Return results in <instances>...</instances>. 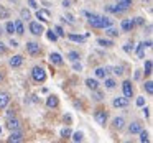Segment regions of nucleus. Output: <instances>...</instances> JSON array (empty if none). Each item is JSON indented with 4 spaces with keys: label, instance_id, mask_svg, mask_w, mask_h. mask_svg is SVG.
<instances>
[{
    "label": "nucleus",
    "instance_id": "1",
    "mask_svg": "<svg viewBox=\"0 0 153 143\" xmlns=\"http://www.w3.org/2000/svg\"><path fill=\"white\" fill-rule=\"evenodd\" d=\"M31 77H33L35 82L43 84L45 81H46V71H45V67H41V66H35L33 69H31Z\"/></svg>",
    "mask_w": 153,
    "mask_h": 143
},
{
    "label": "nucleus",
    "instance_id": "2",
    "mask_svg": "<svg viewBox=\"0 0 153 143\" xmlns=\"http://www.w3.org/2000/svg\"><path fill=\"white\" fill-rule=\"evenodd\" d=\"M107 119H109V113L105 112V109H97L96 112H94V120H96L99 125H105L107 123Z\"/></svg>",
    "mask_w": 153,
    "mask_h": 143
},
{
    "label": "nucleus",
    "instance_id": "3",
    "mask_svg": "<svg viewBox=\"0 0 153 143\" xmlns=\"http://www.w3.org/2000/svg\"><path fill=\"white\" fill-rule=\"evenodd\" d=\"M122 90H123V97H127V99L133 97V86H132V81H123V82H122Z\"/></svg>",
    "mask_w": 153,
    "mask_h": 143
},
{
    "label": "nucleus",
    "instance_id": "4",
    "mask_svg": "<svg viewBox=\"0 0 153 143\" xmlns=\"http://www.w3.org/2000/svg\"><path fill=\"white\" fill-rule=\"evenodd\" d=\"M27 51L31 56H36V54L41 53V46L38 43H35V41H30V43H27Z\"/></svg>",
    "mask_w": 153,
    "mask_h": 143
},
{
    "label": "nucleus",
    "instance_id": "5",
    "mask_svg": "<svg viewBox=\"0 0 153 143\" xmlns=\"http://www.w3.org/2000/svg\"><path fill=\"white\" fill-rule=\"evenodd\" d=\"M30 31L35 35V36H40V35H43L45 28H43V25H40V21H31L30 23Z\"/></svg>",
    "mask_w": 153,
    "mask_h": 143
},
{
    "label": "nucleus",
    "instance_id": "6",
    "mask_svg": "<svg viewBox=\"0 0 153 143\" xmlns=\"http://www.w3.org/2000/svg\"><path fill=\"white\" fill-rule=\"evenodd\" d=\"M23 133L20 132V130H12V135L7 138L8 143H17V142H23Z\"/></svg>",
    "mask_w": 153,
    "mask_h": 143
},
{
    "label": "nucleus",
    "instance_id": "7",
    "mask_svg": "<svg viewBox=\"0 0 153 143\" xmlns=\"http://www.w3.org/2000/svg\"><path fill=\"white\" fill-rule=\"evenodd\" d=\"M112 105L117 107V109H123V107L128 105V99H127V97H115L114 102H112Z\"/></svg>",
    "mask_w": 153,
    "mask_h": 143
},
{
    "label": "nucleus",
    "instance_id": "8",
    "mask_svg": "<svg viewBox=\"0 0 153 143\" xmlns=\"http://www.w3.org/2000/svg\"><path fill=\"white\" fill-rule=\"evenodd\" d=\"M20 127H22V122L18 119H8V122H7V128L8 130H20Z\"/></svg>",
    "mask_w": 153,
    "mask_h": 143
},
{
    "label": "nucleus",
    "instance_id": "9",
    "mask_svg": "<svg viewBox=\"0 0 153 143\" xmlns=\"http://www.w3.org/2000/svg\"><path fill=\"white\" fill-rule=\"evenodd\" d=\"M120 27H122L123 31H132L133 28H135V21H133V20H128V18H125V20H122Z\"/></svg>",
    "mask_w": 153,
    "mask_h": 143
},
{
    "label": "nucleus",
    "instance_id": "10",
    "mask_svg": "<svg viewBox=\"0 0 153 143\" xmlns=\"http://www.w3.org/2000/svg\"><path fill=\"white\" fill-rule=\"evenodd\" d=\"M58 105H59V99H58L56 96H50L46 99V107L48 109H56Z\"/></svg>",
    "mask_w": 153,
    "mask_h": 143
},
{
    "label": "nucleus",
    "instance_id": "11",
    "mask_svg": "<svg viewBox=\"0 0 153 143\" xmlns=\"http://www.w3.org/2000/svg\"><path fill=\"white\" fill-rule=\"evenodd\" d=\"M22 64H23V56H20V54H15L13 58H10V66H12V67H20Z\"/></svg>",
    "mask_w": 153,
    "mask_h": 143
},
{
    "label": "nucleus",
    "instance_id": "12",
    "mask_svg": "<svg viewBox=\"0 0 153 143\" xmlns=\"http://www.w3.org/2000/svg\"><path fill=\"white\" fill-rule=\"evenodd\" d=\"M36 18H40L41 21H48L51 18V15H50V12H48V10L41 8V10H36Z\"/></svg>",
    "mask_w": 153,
    "mask_h": 143
},
{
    "label": "nucleus",
    "instance_id": "13",
    "mask_svg": "<svg viewBox=\"0 0 153 143\" xmlns=\"http://www.w3.org/2000/svg\"><path fill=\"white\" fill-rule=\"evenodd\" d=\"M8 104H10V96L7 92H0V109H5Z\"/></svg>",
    "mask_w": 153,
    "mask_h": 143
},
{
    "label": "nucleus",
    "instance_id": "14",
    "mask_svg": "<svg viewBox=\"0 0 153 143\" xmlns=\"http://www.w3.org/2000/svg\"><path fill=\"white\" fill-rule=\"evenodd\" d=\"M105 12H110V13H123V12H127L125 8H122L120 5H107L105 7Z\"/></svg>",
    "mask_w": 153,
    "mask_h": 143
},
{
    "label": "nucleus",
    "instance_id": "15",
    "mask_svg": "<svg viewBox=\"0 0 153 143\" xmlns=\"http://www.w3.org/2000/svg\"><path fill=\"white\" fill-rule=\"evenodd\" d=\"M112 127L115 130H122L123 127H125V120H123L122 117H115V119L112 120Z\"/></svg>",
    "mask_w": 153,
    "mask_h": 143
},
{
    "label": "nucleus",
    "instance_id": "16",
    "mask_svg": "<svg viewBox=\"0 0 153 143\" xmlns=\"http://www.w3.org/2000/svg\"><path fill=\"white\" fill-rule=\"evenodd\" d=\"M50 61H51V64H58V66H61V64H63V56H61L59 53H51L50 54Z\"/></svg>",
    "mask_w": 153,
    "mask_h": 143
},
{
    "label": "nucleus",
    "instance_id": "17",
    "mask_svg": "<svg viewBox=\"0 0 153 143\" xmlns=\"http://www.w3.org/2000/svg\"><path fill=\"white\" fill-rule=\"evenodd\" d=\"M99 21H100V28L112 27V20H110L109 17H102V15H99Z\"/></svg>",
    "mask_w": 153,
    "mask_h": 143
},
{
    "label": "nucleus",
    "instance_id": "18",
    "mask_svg": "<svg viewBox=\"0 0 153 143\" xmlns=\"http://www.w3.org/2000/svg\"><path fill=\"white\" fill-rule=\"evenodd\" d=\"M140 130H142V123H140V122H133V123H130V125H128V132L132 133V135H133V133H138Z\"/></svg>",
    "mask_w": 153,
    "mask_h": 143
},
{
    "label": "nucleus",
    "instance_id": "19",
    "mask_svg": "<svg viewBox=\"0 0 153 143\" xmlns=\"http://www.w3.org/2000/svg\"><path fill=\"white\" fill-rule=\"evenodd\" d=\"M86 86L89 87L91 90H94V89H99V82H97V79H86Z\"/></svg>",
    "mask_w": 153,
    "mask_h": 143
},
{
    "label": "nucleus",
    "instance_id": "20",
    "mask_svg": "<svg viewBox=\"0 0 153 143\" xmlns=\"http://www.w3.org/2000/svg\"><path fill=\"white\" fill-rule=\"evenodd\" d=\"M68 38H69L71 41H74V43H84L86 38H87V35H86V36H79V35H68Z\"/></svg>",
    "mask_w": 153,
    "mask_h": 143
},
{
    "label": "nucleus",
    "instance_id": "21",
    "mask_svg": "<svg viewBox=\"0 0 153 143\" xmlns=\"http://www.w3.org/2000/svg\"><path fill=\"white\" fill-rule=\"evenodd\" d=\"M13 23H15V33H18V35H23V33H25V28H23V23H22L20 20L13 21Z\"/></svg>",
    "mask_w": 153,
    "mask_h": 143
},
{
    "label": "nucleus",
    "instance_id": "22",
    "mask_svg": "<svg viewBox=\"0 0 153 143\" xmlns=\"http://www.w3.org/2000/svg\"><path fill=\"white\" fill-rule=\"evenodd\" d=\"M117 5H120L122 8L128 10V8L132 7V0H117Z\"/></svg>",
    "mask_w": 153,
    "mask_h": 143
},
{
    "label": "nucleus",
    "instance_id": "23",
    "mask_svg": "<svg viewBox=\"0 0 153 143\" xmlns=\"http://www.w3.org/2000/svg\"><path fill=\"white\" fill-rule=\"evenodd\" d=\"M5 33H8V35L15 33V23L13 21H7V25H5Z\"/></svg>",
    "mask_w": 153,
    "mask_h": 143
},
{
    "label": "nucleus",
    "instance_id": "24",
    "mask_svg": "<svg viewBox=\"0 0 153 143\" xmlns=\"http://www.w3.org/2000/svg\"><path fill=\"white\" fill-rule=\"evenodd\" d=\"M71 135H73V136H71V140H73V142H82V140H84V135H82V132H74V133H71Z\"/></svg>",
    "mask_w": 153,
    "mask_h": 143
},
{
    "label": "nucleus",
    "instance_id": "25",
    "mask_svg": "<svg viewBox=\"0 0 153 143\" xmlns=\"http://www.w3.org/2000/svg\"><path fill=\"white\" fill-rule=\"evenodd\" d=\"M107 73H109L107 67H97L96 69V76L97 77H107Z\"/></svg>",
    "mask_w": 153,
    "mask_h": 143
},
{
    "label": "nucleus",
    "instance_id": "26",
    "mask_svg": "<svg viewBox=\"0 0 153 143\" xmlns=\"http://www.w3.org/2000/svg\"><path fill=\"white\" fill-rule=\"evenodd\" d=\"M140 142H142V143H148L150 142V138H148V132H145V130H140Z\"/></svg>",
    "mask_w": 153,
    "mask_h": 143
},
{
    "label": "nucleus",
    "instance_id": "27",
    "mask_svg": "<svg viewBox=\"0 0 153 143\" xmlns=\"http://www.w3.org/2000/svg\"><path fill=\"white\" fill-rule=\"evenodd\" d=\"M97 44H100V46H104V48H110L114 43H112L110 40H104V38H99V40H97Z\"/></svg>",
    "mask_w": 153,
    "mask_h": 143
},
{
    "label": "nucleus",
    "instance_id": "28",
    "mask_svg": "<svg viewBox=\"0 0 153 143\" xmlns=\"http://www.w3.org/2000/svg\"><path fill=\"white\" fill-rule=\"evenodd\" d=\"M92 99H94V100H97V102H100V100L104 99V94L100 92V90L94 89V90H92Z\"/></svg>",
    "mask_w": 153,
    "mask_h": 143
},
{
    "label": "nucleus",
    "instance_id": "29",
    "mask_svg": "<svg viewBox=\"0 0 153 143\" xmlns=\"http://www.w3.org/2000/svg\"><path fill=\"white\" fill-rule=\"evenodd\" d=\"M143 87H145V92L146 94H150V96L153 94V82H152V81H146V82L143 84Z\"/></svg>",
    "mask_w": 153,
    "mask_h": 143
},
{
    "label": "nucleus",
    "instance_id": "30",
    "mask_svg": "<svg viewBox=\"0 0 153 143\" xmlns=\"http://www.w3.org/2000/svg\"><path fill=\"white\" fill-rule=\"evenodd\" d=\"M152 67H153L152 61H150V59H146V61H145V71H143V73H145L146 76H150V74H152Z\"/></svg>",
    "mask_w": 153,
    "mask_h": 143
},
{
    "label": "nucleus",
    "instance_id": "31",
    "mask_svg": "<svg viewBox=\"0 0 153 143\" xmlns=\"http://www.w3.org/2000/svg\"><path fill=\"white\" fill-rule=\"evenodd\" d=\"M105 33L109 35V36H119V30H115V28H112V27L105 28Z\"/></svg>",
    "mask_w": 153,
    "mask_h": 143
},
{
    "label": "nucleus",
    "instance_id": "32",
    "mask_svg": "<svg viewBox=\"0 0 153 143\" xmlns=\"http://www.w3.org/2000/svg\"><path fill=\"white\" fill-rule=\"evenodd\" d=\"M68 59L77 61V59H79V53H77V51H69V53H68Z\"/></svg>",
    "mask_w": 153,
    "mask_h": 143
},
{
    "label": "nucleus",
    "instance_id": "33",
    "mask_svg": "<svg viewBox=\"0 0 153 143\" xmlns=\"http://www.w3.org/2000/svg\"><path fill=\"white\" fill-rule=\"evenodd\" d=\"M143 51H145V43H140L138 48H137V56H138L140 59L143 58Z\"/></svg>",
    "mask_w": 153,
    "mask_h": 143
},
{
    "label": "nucleus",
    "instance_id": "34",
    "mask_svg": "<svg viewBox=\"0 0 153 143\" xmlns=\"http://www.w3.org/2000/svg\"><path fill=\"white\" fill-rule=\"evenodd\" d=\"M46 36H48V40L50 41H56L58 40V35L54 33L53 30H50V31H46Z\"/></svg>",
    "mask_w": 153,
    "mask_h": 143
},
{
    "label": "nucleus",
    "instance_id": "35",
    "mask_svg": "<svg viewBox=\"0 0 153 143\" xmlns=\"http://www.w3.org/2000/svg\"><path fill=\"white\" fill-rule=\"evenodd\" d=\"M104 79H105V87L107 89H114V87H115V81L114 79H107V77H104Z\"/></svg>",
    "mask_w": 153,
    "mask_h": 143
},
{
    "label": "nucleus",
    "instance_id": "36",
    "mask_svg": "<svg viewBox=\"0 0 153 143\" xmlns=\"http://www.w3.org/2000/svg\"><path fill=\"white\" fill-rule=\"evenodd\" d=\"M71 133H73V132H71V128H63V130H61V138H69Z\"/></svg>",
    "mask_w": 153,
    "mask_h": 143
},
{
    "label": "nucleus",
    "instance_id": "37",
    "mask_svg": "<svg viewBox=\"0 0 153 143\" xmlns=\"http://www.w3.org/2000/svg\"><path fill=\"white\" fill-rule=\"evenodd\" d=\"M114 74H115V76H122V74H123V67L122 66H115V67H114Z\"/></svg>",
    "mask_w": 153,
    "mask_h": 143
},
{
    "label": "nucleus",
    "instance_id": "38",
    "mask_svg": "<svg viewBox=\"0 0 153 143\" xmlns=\"http://www.w3.org/2000/svg\"><path fill=\"white\" fill-rule=\"evenodd\" d=\"M20 15H22V18H23V20H28V18H30V12H28L27 8H23V10L20 12Z\"/></svg>",
    "mask_w": 153,
    "mask_h": 143
},
{
    "label": "nucleus",
    "instance_id": "39",
    "mask_svg": "<svg viewBox=\"0 0 153 143\" xmlns=\"http://www.w3.org/2000/svg\"><path fill=\"white\" fill-rule=\"evenodd\" d=\"M54 31H56L58 36H64V31H63V28H61L59 25H56V27H54Z\"/></svg>",
    "mask_w": 153,
    "mask_h": 143
},
{
    "label": "nucleus",
    "instance_id": "40",
    "mask_svg": "<svg viewBox=\"0 0 153 143\" xmlns=\"http://www.w3.org/2000/svg\"><path fill=\"white\" fill-rule=\"evenodd\" d=\"M133 21H135V27H137V25H140V27H143V25H145V20H143L142 17H137Z\"/></svg>",
    "mask_w": 153,
    "mask_h": 143
},
{
    "label": "nucleus",
    "instance_id": "41",
    "mask_svg": "<svg viewBox=\"0 0 153 143\" xmlns=\"http://www.w3.org/2000/svg\"><path fill=\"white\" fill-rule=\"evenodd\" d=\"M74 71H77V73H81L82 71V66H81V63H77V61H74V66H73Z\"/></svg>",
    "mask_w": 153,
    "mask_h": 143
},
{
    "label": "nucleus",
    "instance_id": "42",
    "mask_svg": "<svg viewBox=\"0 0 153 143\" xmlns=\"http://www.w3.org/2000/svg\"><path fill=\"white\" fill-rule=\"evenodd\" d=\"M132 50H133V44H125V46H123V51H125V53H132Z\"/></svg>",
    "mask_w": 153,
    "mask_h": 143
},
{
    "label": "nucleus",
    "instance_id": "43",
    "mask_svg": "<svg viewBox=\"0 0 153 143\" xmlns=\"http://www.w3.org/2000/svg\"><path fill=\"white\" fill-rule=\"evenodd\" d=\"M137 105L143 107V105H145V99H143V97H138V99H137Z\"/></svg>",
    "mask_w": 153,
    "mask_h": 143
},
{
    "label": "nucleus",
    "instance_id": "44",
    "mask_svg": "<svg viewBox=\"0 0 153 143\" xmlns=\"http://www.w3.org/2000/svg\"><path fill=\"white\" fill-rule=\"evenodd\" d=\"M28 5H30L31 8H36L38 5H36V2H35V0H28Z\"/></svg>",
    "mask_w": 153,
    "mask_h": 143
},
{
    "label": "nucleus",
    "instance_id": "45",
    "mask_svg": "<svg viewBox=\"0 0 153 143\" xmlns=\"http://www.w3.org/2000/svg\"><path fill=\"white\" fill-rule=\"evenodd\" d=\"M7 115H8V119H10V117H13V115H15V110H13V109H10V110L7 112Z\"/></svg>",
    "mask_w": 153,
    "mask_h": 143
},
{
    "label": "nucleus",
    "instance_id": "46",
    "mask_svg": "<svg viewBox=\"0 0 153 143\" xmlns=\"http://www.w3.org/2000/svg\"><path fill=\"white\" fill-rule=\"evenodd\" d=\"M31 100H33V102H40V99H38V96H35V94L31 96Z\"/></svg>",
    "mask_w": 153,
    "mask_h": 143
},
{
    "label": "nucleus",
    "instance_id": "47",
    "mask_svg": "<svg viewBox=\"0 0 153 143\" xmlns=\"http://www.w3.org/2000/svg\"><path fill=\"white\" fill-rule=\"evenodd\" d=\"M5 51H7V48H5V46H4V44L0 43V53H5Z\"/></svg>",
    "mask_w": 153,
    "mask_h": 143
},
{
    "label": "nucleus",
    "instance_id": "48",
    "mask_svg": "<svg viewBox=\"0 0 153 143\" xmlns=\"http://www.w3.org/2000/svg\"><path fill=\"white\" fill-rule=\"evenodd\" d=\"M66 18H68V21H69V23H74V18H73V17H71V15H68V17H66Z\"/></svg>",
    "mask_w": 153,
    "mask_h": 143
},
{
    "label": "nucleus",
    "instance_id": "49",
    "mask_svg": "<svg viewBox=\"0 0 153 143\" xmlns=\"http://www.w3.org/2000/svg\"><path fill=\"white\" fill-rule=\"evenodd\" d=\"M10 44H12V46H13V48H17V46H18V43H17V41H15V40H12V41H10Z\"/></svg>",
    "mask_w": 153,
    "mask_h": 143
},
{
    "label": "nucleus",
    "instance_id": "50",
    "mask_svg": "<svg viewBox=\"0 0 153 143\" xmlns=\"http://www.w3.org/2000/svg\"><path fill=\"white\" fill-rule=\"evenodd\" d=\"M143 113H145V117H148V115H150V112H148V109H146V107L143 109Z\"/></svg>",
    "mask_w": 153,
    "mask_h": 143
},
{
    "label": "nucleus",
    "instance_id": "51",
    "mask_svg": "<svg viewBox=\"0 0 153 143\" xmlns=\"http://www.w3.org/2000/svg\"><path fill=\"white\" fill-rule=\"evenodd\" d=\"M69 5H71V4L68 2V0H64V2H63V7H69Z\"/></svg>",
    "mask_w": 153,
    "mask_h": 143
},
{
    "label": "nucleus",
    "instance_id": "52",
    "mask_svg": "<svg viewBox=\"0 0 153 143\" xmlns=\"http://www.w3.org/2000/svg\"><path fill=\"white\" fill-rule=\"evenodd\" d=\"M0 81H2V74H0Z\"/></svg>",
    "mask_w": 153,
    "mask_h": 143
}]
</instances>
